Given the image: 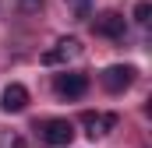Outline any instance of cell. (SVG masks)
Returning <instances> with one entry per match:
<instances>
[{
  "label": "cell",
  "instance_id": "cell-1",
  "mask_svg": "<svg viewBox=\"0 0 152 148\" xmlns=\"http://www.w3.org/2000/svg\"><path fill=\"white\" fill-rule=\"evenodd\" d=\"M134 67L131 64H113V67H106V71L99 74V81H103V88L106 92H113V95H120L124 88H131L134 85Z\"/></svg>",
  "mask_w": 152,
  "mask_h": 148
},
{
  "label": "cell",
  "instance_id": "cell-2",
  "mask_svg": "<svg viewBox=\"0 0 152 148\" xmlns=\"http://www.w3.org/2000/svg\"><path fill=\"white\" fill-rule=\"evenodd\" d=\"M53 88H57V95H60V99H81V95L88 92V74H81V71L57 74Z\"/></svg>",
  "mask_w": 152,
  "mask_h": 148
},
{
  "label": "cell",
  "instance_id": "cell-3",
  "mask_svg": "<svg viewBox=\"0 0 152 148\" xmlns=\"http://www.w3.org/2000/svg\"><path fill=\"white\" fill-rule=\"evenodd\" d=\"M92 28H96V36H103V39H124L127 36V21H124V14H117V11H103V14L92 21Z\"/></svg>",
  "mask_w": 152,
  "mask_h": 148
},
{
  "label": "cell",
  "instance_id": "cell-4",
  "mask_svg": "<svg viewBox=\"0 0 152 148\" xmlns=\"http://www.w3.org/2000/svg\"><path fill=\"white\" fill-rule=\"evenodd\" d=\"M42 141L53 148H64L75 141V123L71 120H46L42 123Z\"/></svg>",
  "mask_w": 152,
  "mask_h": 148
},
{
  "label": "cell",
  "instance_id": "cell-5",
  "mask_svg": "<svg viewBox=\"0 0 152 148\" xmlns=\"http://www.w3.org/2000/svg\"><path fill=\"white\" fill-rule=\"evenodd\" d=\"M78 53H81V42H78L75 36H67V39H60L53 49L42 53V64H46V67H53V64H67V60H75Z\"/></svg>",
  "mask_w": 152,
  "mask_h": 148
},
{
  "label": "cell",
  "instance_id": "cell-6",
  "mask_svg": "<svg viewBox=\"0 0 152 148\" xmlns=\"http://www.w3.org/2000/svg\"><path fill=\"white\" fill-rule=\"evenodd\" d=\"M28 106V88L25 85H7L4 95H0V110L4 113H21Z\"/></svg>",
  "mask_w": 152,
  "mask_h": 148
},
{
  "label": "cell",
  "instance_id": "cell-7",
  "mask_svg": "<svg viewBox=\"0 0 152 148\" xmlns=\"http://www.w3.org/2000/svg\"><path fill=\"white\" fill-rule=\"evenodd\" d=\"M85 127H88V138H103L117 127V116L106 113V116H96V113H85Z\"/></svg>",
  "mask_w": 152,
  "mask_h": 148
},
{
  "label": "cell",
  "instance_id": "cell-8",
  "mask_svg": "<svg viewBox=\"0 0 152 148\" xmlns=\"http://www.w3.org/2000/svg\"><path fill=\"white\" fill-rule=\"evenodd\" d=\"M64 4H67L71 18H78V21H85V18L92 14V7H96V0H64Z\"/></svg>",
  "mask_w": 152,
  "mask_h": 148
},
{
  "label": "cell",
  "instance_id": "cell-9",
  "mask_svg": "<svg viewBox=\"0 0 152 148\" xmlns=\"http://www.w3.org/2000/svg\"><path fill=\"white\" fill-rule=\"evenodd\" d=\"M149 18H152V4L149 0H138L134 4V21L138 25H149Z\"/></svg>",
  "mask_w": 152,
  "mask_h": 148
},
{
  "label": "cell",
  "instance_id": "cell-10",
  "mask_svg": "<svg viewBox=\"0 0 152 148\" xmlns=\"http://www.w3.org/2000/svg\"><path fill=\"white\" fill-rule=\"evenodd\" d=\"M39 7H42V0H18V11L21 14H36Z\"/></svg>",
  "mask_w": 152,
  "mask_h": 148
},
{
  "label": "cell",
  "instance_id": "cell-11",
  "mask_svg": "<svg viewBox=\"0 0 152 148\" xmlns=\"http://www.w3.org/2000/svg\"><path fill=\"white\" fill-rule=\"evenodd\" d=\"M0 148H25V141H21L18 134H4V138H0Z\"/></svg>",
  "mask_w": 152,
  "mask_h": 148
}]
</instances>
